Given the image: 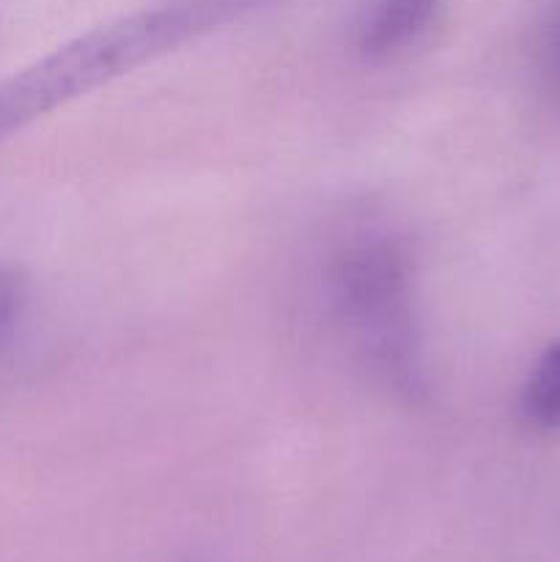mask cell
Segmentation results:
<instances>
[{"instance_id":"obj_1","label":"cell","mask_w":560,"mask_h":562,"mask_svg":"<svg viewBox=\"0 0 560 562\" xmlns=\"http://www.w3.org/2000/svg\"><path fill=\"white\" fill-rule=\"evenodd\" d=\"M272 0H157L0 80V143L53 110L264 9Z\"/></svg>"},{"instance_id":"obj_2","label":"cell","mask_w":560,"mask_h":562,"mask_svg":"<svg viewBox=\"0 0 560 562\" xmlns=\"http://www.w3.org/2000/svg\"><path fill=\"white\" fill-rule=\"evenodd\" d=\"M324 302L333 327L362 368L388 387H421V322L415 261L395 231L362 223L324 261Z\"/></svg>"},{"instance_id":"obj_3","label":"cell","mask_w":560,"mask_h":562,"mask_svg":"<svg viewBox=\"0 0 560 562\" xmlns=\"http://www.w3.org/2000/svg\"><path fill=\"white\" fill-rule=\"evenodd\" d=\"M443 0H379L362 33L368 55H395L410 47L437 14Z\"/></svg>"},{"instance_id":"obj_4","label":"cell","mask_w":560,"mask_h":562,"mask_svg":"<svg viewBox=\"0 0 560 562\" xmlns=\"http://www.w3.org/2000/svg\"><path fill=\"white\" fill-rule=\"evenodd\" d=\"M522 412L533 426L560 431V340L530 368L522 387Z\"/></svg>"},{"instance_id":"obj_5","label":"cell","mask_w":560,"mask_h":562,"mask_svg":"<svg viewBox=\"0 0 560 562\" xmlns=\"http://www.w3.org/2000/svg\"><path fill=\"white\" fill-rule=\"evenodd\" d=\"M538 80L547 91L549 102L560 110V5L544 22L541 36H538L536 49Z\"/></svg>"},{"instance_id":"obj_6","label":"cell","mask_w":560,"mask_h":562,"mask_svg":"<svg viewBox=\"0 0 560 562\" xmlns=\"http://www.w3.org/2000/svg\"><path fill=\"white\" fill-rule=\"evenodd\" d=\"M25 305V278L9 263H0V340L14 327Z\"/></svg>"}]
</instances>
